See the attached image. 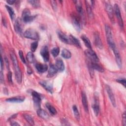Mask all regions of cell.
I'll return each mask as SVG.
<instances>
[{"label":"cell","instance_id":"e0dca14e","mask_svg":"<svg viewBox=\"0 0 126 126\" xmlns=\"http://www.w3.org/2000/svg\"><path fill=\"white\" fill-rule=\"evenodd\" d=\"M14 30L15 32L19 34H21L22 33V23L20 18H17L15 21L14 24Z\"/></svg>","mask_w":126,"mask_h":126},{"label":"cell","instance_id":"603a6c76","mask_svg":"<svg viewBox=\"0 0 126 126\" xmlns=\"http://www.w3.org/2000/svg\"><path fill=\"white\" fill-rule=\"evenodd\" d=\"M89 64L91 66V67L93 69H95V70H97L98 71H99L100 72H104V69L100 65L97 64V63H94V62H91V63H89Z\"/></svg>","mask_w":126,"mask_h":126},{"label":"cell","instance_id":"1f68e13d","mask_svg":"<svg viewBox=\"0 0 126 126\" xmlns=\"http://www.w3.org/2000/svg\"><path fill=\"white\" fill-rule=\"evenodd\" d=\"M5 7H6L7 10L8 11V12L9 13V16H10V17L11 19L12 20H13L14 19V16H15L14 11L13 9L12 8H11V7H10L9 6L7 5H5Z\"/></svg>","mask_w":126,"mask_h":126},{"label":"cell","instance_id":"6da1fadb","mask_svg":"<svg viewBox=\"0 0 126 126\" xmlns=\"http://www.w3.org/2000/svg\"><path fill=\"white\" fill-rule=\"evenodd\" d=\"M10 58L12 60L16 81L18 82V83L20 84L22 82V72L18 64L17 57L15 54L12 52H10Z\"/></svg>","mask_w":126,"mask_h":126},{"label":"cell","instance_id":"9c48e42d","mask_svg":"<svg viewBox=\"0 0 126 126\" xmlns=\"http://www.w3.org/2000/svg\"><path fill=\"white\" fill-rule=\"evenodd\" d=\"M40 55L45 62H47L49 60V52L48 47L44 46L40 50Z\"/></svg>","mask_w":126,"mask_h":126},{"label":"cell","instance_id":"ba28073f","mask_svg":"<svg viewBox=\"0 0 126 126\" xmlns=\"http://www.w3.org/2000/svg\"><path fill=\"white\" fill-rule=\"evenodd\" d=\"M32 95L35 107L38 109L40 108L41 101V96L40 94L35 91H32Z\"/></svg>","mask_w":126,"mask_h":126},{"label":"cell","instance_id":"44dd1931","mask_svg":"<svg viewBox=\"0 0 126 126\" xmlns=\"http://www.w3.org/2000/svg\"><path fill=\"white\" fill-rule=\"evenodd\" d=\"M56 66H57L58 70L60 72H63L65 69V66L63 60L59 58L56 61Z\"/></svg>","mask_w":126,"mask_h":126},{"label":"cell","instance_id":"f1b7e54d","mask_svg":"<svg viewBox=\"0 0 126 126\" xmlns=\"http://www.w3.org/2000/svg\"><path fill=\"white\" fill-rule=\"evenodd\" d=\"M62 56L64 59H69L71 57V54L70 51L66 49H64L62 51Z\"/></svg>","mask_w":126,"mask_h":126},{"label":"cell","instance_id":"3957f363","mask_svg":"<svg viewBox=\"0 0 126 126\" xmlns=\"http://www.w3.org/2000/svg\"><path fill=\"white\" fill-rule=\"evenodd\" d=\"M36 16V15H31L30 10L28 8L25 9L22 14V19L25 23H29L32 21Z\"/></svg>","mask_w":126,"mask_h":126},{"label":"cell","instance_id":"7a4b0ae2","mask_svg":"<svg viewBox=\"0 0 126 126\" xmlns=\"http://www.w3.org/2000/svg\"><path fill=\"white\" fill-rule=\"evenodd\" d=\"M105 34H106L107 43H108L109 47L112 49H113V48L116 47V44L115 43V42L114 41V39H113V38L112 36L111 28L108 25H105Z\"/></svg>","mask_w":126,"mask_h":126},{"label":"cell","instance_id":"f35d334b","mask_svg":"<svg viewBox=\"0 0 126 126\" xmlns=\"http://www.w3.org/2000/svg\"><path fill=\"white\" fill-rule=\"evenodd\" d=\"M19 55L20 56V58L21 61L23 62V63H26V60L24 58V55H23V53L22 50H19Z\"/></svg>","mask_w":126,"mask_h":126},{"label":"cell","instance_id":"bcb514c9","mask_svg":"<svg viewBox=\"0 0 126 126\" xmlns=\"http://www.w3.org/2000/svg\"><path fill=\"white\" fill-rule=\"evenodd\" d=\"M6 2L9 4H13L15 2V0H8L6 1Z\"/></svg>","mask_w":126,"mask_h":126},{"label":"cell","instance_id":"52a82bcc","mask_svg":"<svg viewBox=\"0 0 126 126\" xmlns=\"http://www.w3.org/2000/svg\"><path fill=\"white\" fill-rule=\"evenodd\" d=\"M114 12L116 16V18L118 20L119 25L120 28H124V23H123V19L121 16L120 10L119 6L116 3L115 4V5L114 6Z\"/></svg>","mask_w":126,"mask_h":126},{"label":"cell","instance_id":"9a60e30c","mask_svg":"<svg viewBox=\"0 0 126 126\" xmlns=\"http://www.w3.org/2000/svg\"><path fill=\"white\" fill-rule=\"evenodd\" d=\"M113 51V53L114 54L115 59H116V61L117 63V64L118 66L121 68L122 67V60H121V57L120 56V54L119 53V50L117 49V47H115L113 49H112Z\"/></svg>","mask_w":126,"mask_h":126},{"label":"cell","instance_id":"7c38bea8","mask_svg":"<svg viewBox=\"0 0 126 126\" xmlns=\"http://www.w3.org/2000/svg\"><path fill=\"white\" fill-rule=\"evenodd\" d=\"M57 33L59 38L65 44H70V41L69 36H67L63 32L60 30L58 31Z\"/></svg>","mask_w":126,"mask_h":126},{"label":"cell","instance_id":"f6af8a7d","mask_svg":"<svg viewBox=\"0 0 126 126\" xmlns=\"http://www.w3.org/2000/svg\"><path fill=\"white\" fill-rule=\"evenodd\" d=\"M3 59H2V56H1V59H0V69H1V70H2V69H3Z\"/></svg>","mask_w":126,"mask_h":126},{"label":"cell","instance_id":"8992f818","mask_svg":"<svg viewBox=\"0 0 126 126\" xmlns=\"http://www.w3.org/2000/svg\"><path fill=\"white\" fill-rule=\"evenodd\" d=\"M92 108L95 115L96 116H97L99 112V97L97 93H95L94 94V98L93 103L92 105Z\"/></svg>","mask_w":126,"mask_h":126},{"label":"cell","instance_id":"ffe728a7","mask_svg":"<svg viewBox=\"0 0 126 126\" xmlns=\"http://www.w3.org/2000/svg\"><path fill=\"white\" fill-rule=\"evenodd\" d=\"M35 67L37 70L40 73H43L48 69V65L46 64L38 63L35 64Z\"/></svg>","mask_w":126,"mask_h":126},{"label":"cell","instance_id":"4dcf8cb0","mask_svg":"<svg viewBox=\"0 0 126 126\" xmlns=\"http://www.w3.org/2000/svg\"><path fill=\"white\" fill-rule=\"evenodd\" d=\"M24 117L25 119L27 121V122H28L31 125L33 126L34 125L33 119L31 115H30L29 114H25L24 115Z\"/></svg>","mask_w":126,"mask_h":126},{"label":"cell","instance_id":"8d00e7d4","mask_svg":"<svg viewBox=\"0 0 126 126\" xmlns=\"http://www.w3.org/2000/svg\"><path fill=\"white\" fill-rule=\"evenodd\" d=\"M38 46V41H35L33 42L31 44V50L32 52H34L36 50Z\"/></svg>","mask_w":126,"mask_h":126},{"label":"cell","instance_id":"74e56055","mask_svg":"<svg viewBox=\"0 0 126 126\" xmlns=\"http://www.w3.org/2000/svg\"><path fill=\"white\" fill-rule=\"evenodd\" d=\"M116 81L120 84H121L122 85H123L125 87H126V79L125 78H119V79H117L116 80Z\"/></svg>","mask_w":126,"mask_h":126},{"label":"cell","instance_id":"7dc6e473","mask_svg":"<svg viewBox=\"0 0 126 126\" xmlns=\"http://www.w3.org/2000/svg\"><path fill=\"white\" fill-rule=\"evenodd\" d=\"M27 72L29 74H31V73H32V70L31 69V68H29L28 69V71H27Z\"/></svg>","mask_w":126,"mask_h":126},{"label":"cell","instance_id":"484cf974","mask_svg":"<svg viewBox=\"0 0 126 126\" xmlns=\"http://www.w3.org/2000/svg\"><path fill=\"white\" fill-rule=\"evenodd\" d=\"M94 42L95 45L99 48L101 49L102 48V43L100 38L97 33H95L94 35Z\"/></svg>","mask_w":126,"mask_h":126},{"label":"cell","instance_id":"277c9868","mask_svg":"<svg viewBox=\"0 0 126 126\" xmlns=\"http://www.w3.org/2000/svg\"><path fill=\"white\" fill-rule=\"evenodd\" d=\"M24 36L27 38L32 40H38L39 38V34L36 31L33 29H29L25 31L24 33Z\"/></svg>","mask_w":126,"mask_h":126},{"label":"cell","instance_id":"d590c367","mask_svg":"<svg viewBox=\"0 0 126 126\" xmlns=\"http://www.w3.org/2000/svg\"><path fill=\"white\" fill-rule=\"evenodd\" d=\"M28 2L30 3L31 5H32L34 7L37 8L39 7L40 6V1L37 0H29Z\"/></svg>","mask_w":126,"mask_h":126},{"label":"cell","instance_id":"cb8c5ba5","mask_svg":"<svg viewBox=\"0 0 126 126\" xmlns=\"http://www.w3.org/2000/svg\"><path fill=\"white\" fill-rule=\"evenodd\" d=\"M69 37L71 44H73L78 48L81 47L80 42L76 37L73 36L72 35H70Z\"/></svg>","mask_w":126,"mask_h":126},{"label":"cell","instance_id":"4316f807","mask_svg":"<svg viewBox=\"0 0 126 126\" xmlns=\"http://www.w3.org/2000/svg\"><path fill=\"white\" fill-rule=\"evenodd\" d=\"M81 38L82 40L83 41L85 46L87 47H88V49H92V45L89 38L85 35H82V36H81Z\"/></svg>","mask_w":126,"mask_h":126},{"label":"cell","instance_id":"83f0119b","mask_svg":"<svg viewBox=\"0 0 126 126\" xmlns=\"http://www.w3.org/2000/svg\"><path fill=\"white\" fill-rule=\"evenodd\" d=\"M46 108L48 109V110H49V111L50 112V113L53 115H56L57 114V110L52 105H51L49 102H47L45 104Z\"/></svg>","mask_w":126,"mask_h":126},{"label":"cell","instance_id":"7402d4cb","mask_svg":"<svg viewBox=\"0 0 126 126\" xmlns=\"http://www.w3.org/2000/svg\"><path fill=\"white\" fill-rule=\"evenodd\" d=\"M37 114L38 116L43 119H48L49 118V115L47 112L43 109L41 108H38L37 110Z\"/></svg>","mask_w":126,"mask_h":126},{"label":"cell","instance_id":"ab89813d","mask_svg":"<svg viewBox=\"0 0 126 126\" xmlns=\"http://www.w3.org/2000/svg\"><path fill=\"white\" fill-rule=\"evenodd\" d=\"M51 4L52 6L53 9L56 11L57 8V2L55 0H51Z\"/></svg>","mask_w":126,"mask_h":126},{"label":"cell","instance_id":"8fae6325","mask_svg":"<svg viewBox=\"0 0 126 126\" xmlns=\"http://www.w3.org/2000/svg\"><path fill=\"white\" fill-rule=\"evenodd\" d=\"M105 9L110 20L111 21L112 23H114V10L112 6L109 3H106L105 4Z\"/></svg>","mask_w":126,"mask_h":126},{"label":"cell","instance_id":"f546056e","mask_svg":"<svg viewBox=\"0 0 126 126\" xmlns=\"http://www.w3.org/2000/svg\"><path fill=\"white\" fill-rule=\"evenodd\" d=\"M26 58H27L28 61L30 63H33L35 61V58H34V55L33 54V52H32V51L29 52L27 53Z\"/></svg>","mask_w":126,"mask_h":126},{"label":"cell","instance_id":"e575fe53","mask_svg":"<svg viewBox=\"0 0 126 126\" xmlns=\"http://www.w3.org/2000/svg\"><path fill=\"white\" fill-rule=\"evenodd\" d=\"M51 54L54 57H56L58 56L60 53V48L58 47H56L53 48L51 50Z\"/></svg>","mask_w":126,"mask_h":126},{"label":"cell","instance_id":"2e32d148","mask_svg":"<svg viewBox=\"0 0 126 126\" xmlns=\"http://www.w3.org/2000/svg\"><path fill=\"white\" fill-rule=\"evenodd\" d=\"M25 99V97L24 96H17L12 97H10L6 99V101L12 103H21Z\"/></svg>","mask_w":126,"mask_h":126},{"label":"cell","instance_id":"5bb4252c","mask_svg":"<svg viewBox=\"0 0 126 126\" xmlns=\"http://www.w3.org/2000/svg\"><path fill=\"white\" fill-rule=\"evenodd\" d=\"M72 24L75 30L79 32L81 30V23L79 17L76 15H73L72 17Z\"/></svg>","mask_w":126,"mask_h":126},{"label":"cell","instance_id":"ee69618b","mask_svg":"<svg viewBox=\"0 0 126 126\" xmlns=\"http://www.w3.org/2000/svg\"><path fill=\"white\" fill-rule=\"evenodd\" d=\"M10 125L11 126H20V124H19L17 122H14V121H12L10 123Z\"/></svg>","mask_w":126,"mask_h":126},{"label":"cell","instance_id":"30bf717a","mask_svg":"<svg viewBox=\"0 0 126 126\" xmlns=\"http://www.w3.org/2000/svg\"><path fill=\"white\" fill-rule=\"evenodd\" d=\"M105 88H106V90L107 91L108 95L109 97V99H110V100L112 104L113 105V106L114 107H116V100H115V96H114V94L113 93V91H112V90L111 88L109 85H106V87H105Z\"/></svg>","mask_w":126,"mask_h":126},{"label":"cell","instance_id":"b9f144b4","mask_svg":"<svg viewBox=\"0 0 126 126\" xmlns=\"http://www.w3.org/2000/svg\"><path fill=\"white\" fill-rule=\"evenodd\" d=\"M0 82L1 83H4V76L2 72V70H0Z\"/></svg>","mask_w":126,"mask_h":126},{"label":"cell","instance_id":"836d02e7","mask_svg":"<svg viewBox=\"0 0 126 126\" xmlns=\"http://www.w3.org/2000/svg\"><path fill=\"white\" fill-rule=\"evenodd\" d=\"M72 109H73L74 115L75 118L76 119V120L77 121H79L80 120V114L79 113L78 110L76 106L73 105L72 107Z\"/></svg>","mask_w":126,"mask_h":126},{"label":"cell","instance_id":"4fadbf2b","mask_svg":"<svg viewBox=\"0 0 126 126\" xmlns=\"http://www.w3.org/2000/svg\"><path fill=\"white\" fill-rule=\"evenodd\" d=\"M39 83L47 91L49 92L51 94L53 93V85L51 82L47 81H41Z\"/></svg>","mask_w":126,"mask_h":126},{"label":"cell","instance_id":"5b68a950","mask_svg":"<svg viewBox=\"0 0 126 126\" xmlns=\"http://www.w3.org/2000/svg\"><path fill=\"white\" fill-rule=\"evenodd\" d=\"M85 54L92 62L98 63L99 62V58L96 53L92 49H88L86 50L85 51Z\"/></svg>","mask_w":126,"mask_h":126},{"label":"cell","instance_id":"d6a6232c","mask_svg":"<svg viewBox=\"0 0 126 126\" xmlns=\"http://www.w3.org/2000/svg\"><path fill=\"white\" fill-rule=\"evenodd\" d=\"M85 3H86V9H87L88 15L90 17H92L93 16V14L92 9L91 8V5L90 3H89V1H85Z\"/></svg>","mask_w":126,"mask_h":126},{"label":"cell","instance_id":"d6986e66","mask_svg":"<svg viewBox=\"0 0 126 126\" xmlns=\"http://www.w3.org/2000/svg\"><path fill=\"white\" fill-rule=\"evenodd\" d=\"M58 71V69L57 66H56V65H54V64L50 65L49 69L48 70L47 77H53L57 73Z\"/></svg>","mask_w":126,"mask_h":126},{"label":"cell","instance_id":"ac0fdd59","mask_svg":"<svg viewBox=\"0 0 126 126\" xmlns=\"http://www.w3.org/2000/svg\"><path fill=\"white\" fill-rule=\"evenodd\" d=\"M82 104L83 105L85 111L86 112H88L89 108H88V100H87V96L86 94V93L84 91L82 92Z\"/></svg>","mask_w":126,"mask_h":126},{"label":"cell","instance_id":"d4e9b609","mask_svg":"<svg viewBox=\"0 0 126 126\" xmlns=\"http://www.w3.org/2000/svg\"><path fill=\"white\" fill-rule=\"evenodd\" d=\"M75 5H76V10L77 12L79 13L80 15H81L82 16H83L84 12H83V9L81 3V2L80 1H74Z\"/></svg>","mask_w":126,"mask_h":126},{"label":"cell","instance_id":"60d3db41","mask_svg":"<svg viewBox=\"0 0 126 126\" xmlns=\"http://www.w3.org/2000/svg\"><path fill=\"white\" fill-rule=\"evenodd\" d=\"M7 77L9 82L10 83H12V73L10 71H9L7 74Z\"/></svg>","mask_w":126,"mask_h":126},{"label":"cell","instance_id":"7bdbcfd3","mask_svg":"<svg viewBox=\"0 0 126 126\" xmlns=\"http://www.w3.org/2000/svg\"><path fill=\"white\" fill-rule=\"evenodd\" d=\"M123 125L125 126L126 125V112H124L123 115Z\"/></svg>","mask_w":126,"mask_h":126}]
</instances>
